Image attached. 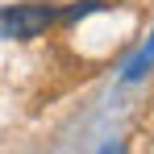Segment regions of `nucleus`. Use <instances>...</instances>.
<instances>
[{
  "instance_id": "nucleus-1",
  "label": "nucleus",
  "mask_w": 154,
  "mask_h": 154,
  "mask_svg": "<svg viewBox=\"0 0 154 154\" xmlns=\"http://www.w3.org/2000/svg\"><path fill=\"white\" fill-rule=\"evenodd\" d=\"M58 21V8L46 0H21L0 4V42H33Z\"/></svg>"
},
{
  "instance_id": "nucleus-2",
  "label": "nucleus",
  "mask_w": 154,
  "mask_h": 154,
  "mask_svg": "<svg viewBox=\"0 0 154 154\" xmlns=\"http://www.w3.org/2000/svg\"><path fill=\"white\" fill-rule=\"evenodd\" d=\"M150 71H154V33L146 38V46H142V50H137V54H133V58L125 63L121 79H125V83H133V79H146Z\"/></svg>"
},
{
  "instance_id": "nucleus-3",
  "label": "nucleus",
  "mask_w": 154,
  "mask_h": 154,
  "mask_svg": "<svg viewBox=\"0 0 154 154\" xmlns=\"http://www.w3.org/2000/svg\"><path fill=\"white\" fill-rule=\"evenodd\" d=\"M108 0H75L67 13H58V21H79V17H88V13H96V8H104Z\"/></svg>"
}]
</instances>
